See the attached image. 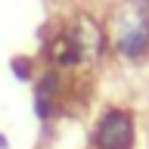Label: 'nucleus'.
Returning a JSON list of instances; mask_svg holds the SVG:
<instances>
[{
    "label": "nucleus",
    "mask_w": 149,
    "mask_h": 149,
    "mask_svg": "<svg viewBox=\"0 0 149 149\" xmlns=\"http://www.w3.org/2000/svg\"><path fill=\"white\" fill-rule=\"evenodd\" d=\"M106 40L112 50L130 62L149 56V13L140 3H118L106 25Z\"/></svg>",
    "instance_id": "nucleus-1"
},
{
    "label": "nucleus",
    "mask_w": 149,
    "mask_h": 149,
    "mask_svg": "<svg viewBox=\"0 0 149 149\" xmlns=\"http://www.w3.org/2000/svg\"><path fill=\"white\" fill-rule=\"evenodd\" d=\"M90 143H93V149H134V143H137L134 112L121 109V106H109L96 118Z\"/></svg>",
    "instance_id": "nucleus-2"
},
{
    "label": "nucleus",
    "mask_w": 149,
    "mask_h": 149,
    "mask_svg": "<svg viewBox=\"0 0 149 149\" xmlns=\"http://www.w3.org/2000/svg\"><path fill=\"white\" fill-rule=\"evenodd\" d=\"M13 68H16V78H22V81H28V78H31V62H28V59H16V62H13Z\"/></svg>",
    "instance_id": "nucleus-3"
},
{
    "label": "nucleus",
    "mask_w": 149,
    "mask_h": 149,
    "mask_svg": "<svg viewBox=\"0 0 149 149\" xmlns=\"http://www.w3.org/2000/svg\"><path fill=\"white\" fill-rule=\"evenodd\" d=\"M9 143H6V137H3V134H0V149H6Z\"/></svg>",
    "instance_id": "nucleus-4"
}]
</instances>
